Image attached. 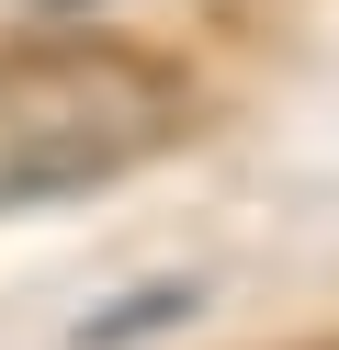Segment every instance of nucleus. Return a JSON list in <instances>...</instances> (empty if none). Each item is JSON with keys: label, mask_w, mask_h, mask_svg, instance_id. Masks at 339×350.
Returning <instances> with one entry per match:
<instances>
[{"label": "nucleus", "mask_w": 339, "mask_h": 350, "mask_svg": "<svg viewBox=\"0 0 339 350\" xmlns=\"http://www.w3.org/2000/svg\"><path fill=\"white\" fill-rule=\"evenodd\" d=\"M192 282H158V294H125V305H102V317H79V339L68 350H125V339H158V327H181L192 317Z\"/></svg>", "instance_id": "2"}, {"label": "nucleus", "mask_w": 339, "mask_h": 350, "mask_svg": "<svg viewBox=\"0 0 339 350\" xmlns=\"http://www.w3.org/2000/svg\"><path fill=\"white\" fill-rule=\"evenodd\" d=\"M45 12H90V0H45Z\"/></svg>", "instance_id": "3"}, {"label": "nucleus", "mask_w": 339, "mask_h": 350, "mask_svg": "<svg viewBox=\"0 0 339 350\" xmlns=\"http://www.w3.org/2000/svg\"><path fill=\"white\" fill-rule=\"evenodd\" d=\"M181 136V68L170 57L57 34V46L0 57V215L102 192L113 170L158 159Z\"/></svg>", "instance_id": "1"}]
</instances>
